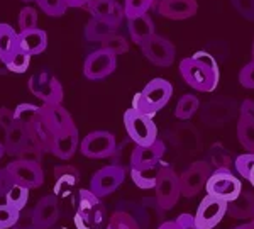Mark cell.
Here are the masks:
<instances>
[{
	"instance_id": "obj_1",
	"label": "cell",
	"mask_w": 254,
	"mask_h": 229,
	"mask_svg": "<svg viewBox=\"0 0 254 229\" xmlns=\"http://www.w3.org/2000/svg\"><path fill=\"white\" fill-rule=\"evenodd\" d=\"M180 73L183 80L198 92H214L219 85V65L207 51H198L191 58L180 61Z\"/></svg>"
},
{
	"instance_id": "obj_2",
	"label": "cell",
	"mask_w": 254,
	"mask_h": 229,
	"mask_svg": "<svg viewBox=\"0 0 254 229\" xmlns=\"http://www.w3.org/2000/svg\"><path fill=\"white\" fill-rule=\"evenodd\" d=\"M173 95V85L168 80L154 78L146 85L132 99V109L139 110L141 114L153 117L158 110H161L170 102Z\"/></svg>"
},
{
	"instance_id": "obj_3",
	"label": "cell",
	"mask_w": 254,
	"mask_h": 229,
	"mask_svg": "<svg viewBox=\"0 0 254 229\" xmlns=\"http://www.w3.org/2000/svg\"><path fill=\"white\" fill-rule=\"evenodd\" d=\"M105 218H107V212L102 199L88 189H81L78 192L75 214L76 229H102L105 224Z\"/></svg>"
},
{
	"instance_id": "obj_4",
	"label": "cell",
	"mask_w": 254,
	"mask_h": 229,
	"mask_svg": "<svg viewBox=\"0 0 254 229\" xmlns=\"http://www.w3.org/2000/svg\"><path fill=\"white\" fill-rule=\"evenodd\" d=\"M124 126L127 134H129V140L136 146L153 145L158 140V128L153 122V117L141 114L132 107L126 110Z\"/></svg>"
},
{
	"instance_id": "obj_5",
	"label": "cell",
	"mask_w": 254,
	"mask_h": 229,
	"mask_svg": "<svg viewBox=\"0 0 254 229\" xmlns=\"http://www.w3.org/2000/svg\"><path fill=\"white\" fill-rule=\"evenodd\" d=\"M156 202L163 211H170L176 206V202L182 197V189H180V175L171 168V166H161L158 171L156 178Z\"/></svg>"
},
{
	"instance_id": "obj_6",
	"label": "cell",
	"mask_w": 254,
	"mask_h": 229,
	"mask_svg": "<svg viewBox=\"0 0 254 229\" xmlns=\"http://www.w3.org/2000/svg\"><path fill=\"white\" fill-rule=\"evenodd\" d=\"M7 173L10 175V178L14 180V183L24 185L27 189H38L44 183V171L43 165L34 159H24L17 158L14 161H10L5 166Z\"/></svg>"
},
{
	"instance_id": "obj_7",
	"label": "cell",
	"mask_w": 254,
	"mask_h": 229,
	"mask_svg": "<svg viewBox=\"0 0 254 229\" xmlns=\"http://www.w3.org/2000/svg\"><path fill=\"white\" fill-rule=\"evenodd\" d=\"M205 190L207 195H214L231 202L243 192V182L231 170H214L205 183Z\"/></svg>"
},
{
	"instance_id": "obj_8",
	"label": "cell",
	"mask_w": 254,
	"mask_h": 229,
	"mask_svg": "<svg viewBox=\"0 0 254 229\" xmlns=\"http://www.w3.org/2000/svg\"><path fill=\"white\" fill-rule=\"evenodd\" d=\"M117 211L129 212L134 219H136L139 229H158L159 219H161V212H165L158 206L156 199L149 200L144 199L142 202H122L117 206Z\"/></svg>"
},
{
	"instance_id": "obj_9",
	"label": "cell",
	"mask_w": 254,
	"mask_h": 229,
	"mask_svg": "<svg viewBox=\"0 0 254 229\" xmlns=\"http://www.w3.org/2000/svg\"><path fill=\"white\" fill-rule=\"evenodd\" d=\"M117 148L116 136L109 131H93L87 134L80 143V151L83 156L92 159L110 158Z\"/></svg>"
},
{
	"instance_id": "obj_10",
	"label": "cell",
	"mask_w": 254,
	"mask_h": 229,
	"mask_svg": "<svg viewBox=\"0 0 254 229\" xmlns=\"http://www.w3.org/2000/svg\"><path fill=\"white\" fill-rule=\"evenodd\" d=\"M127 175V168L117 165H109L104 166L97 171L90 180V192L97 195V197H107L112 192H116L119 187L124 183Z\"/></svg>"
},
{
	"instance_id": "obj_11",
	"label": "cell",
	"mask_w": 254,
	"mask_h": 229,
	"mask_svg": "<svg viewBox=\"0 0 254 229\" xmlns=\"http://www.w3.org/2000/svg\"><path fill=\"white\" fill-rule=\"evenodd\" d=\"M29 90L32 95L38 97L39 100L53 102V104H61L63 102V87L60 80L49 72H38L29 78Z\"/></svg>"
},
{
	"instance_id": "obj_12",
	"label": "cell",
	"mask_w": 254,
	"mask_h": 229,
	"mask_svg": "<svg viewBox=\"0 0 254 229\" xmlns=\"http://www.w3.org/2000/svg\"><path fill=\"white\" fill-rule=\"evenodd\" d=\"M227 200L207 195L200 202L196 214L193 216L195 224L198 229H215L217 224L222 221V218L227 214Z\"/></svg>"
},
{
	"instance_id": "obj_13",
	"label": "cell",
	"mask_w": 254,
	"mask_h": 229,
	"mask_svg": "<svg viewBox=\"0 0 254 229\" xmlns=\"http://www.w3.org/2000/svg\"><path fill=\"white\" fill-rule=\"evenodd\" d=\"M212 173V168L207 161H195L180 175V189L183 197H195L200 190L205 187L208 177Z\"/></svg>"
},
{
	"instance_id": "obj_14",
	"label": "cell",
	"mask_w": 254,
	"mask_h": 229,
	"mask_svg": "<svg viewBox=\"0 0 254 229\" xmlns=\"http://www.w3.org/2000/svg\"><path fill=\"white\" fill-rule=\"evenodd\" d=\"M236 112H237V104L234 99L219 97V99H214L203 105L200 119L208 128H215V126H222L225 122L231 121L236 116Z\"/></svg>"
},
{
	"instance_id": "obj_15",
	"label": "cell",
	"mask_w": 254,
	"mask_h": 229,
	"mask_svg": "<svg viewBox=\"0 0 254 229\" xmlns=\"http://www.w3.org/2000/svg\"><path fill=\"white\" fill-rule=\"evenodd\" d=\"M60 219V202L55 194L44 195L31 212V229H51Z\"/></svg>"
},
{
	"instance_id": "obj_16",
	"label": "cell",
	"mask_w": 254,
	"mask_h": 229,
	"mask_svg": "<svg viewBox=\"0 0 254 229\" xmlns=\"http://www.w3.org/2000/svg\"><path fill=\"white\" fill-rule=\"evenodd\" d=\"M116 55L100 48V50L90 53L87 56L83 65V73L88 80H104L116 72Z\"/></svg>"
},
{
	"instance_id": "obj_17",
	"label": "cell",
	"mask_w": 254,
	"mask_h": 229,
	"mask_svg": "<svg viewBox=\"0 0 254 229\" xmlns=\"http://www.w3.org/2000/svg\"><path fill=\"white\" fill-rule=\"evenodd\" d=\"M141 50L146 58L156 67H171L175 61L176 50L173 43L170 39L163 38V36L154 34L144 44H141Z\"/></svg>"
},
{
	"instance_id": "obj_18",
	"label": "cell",
	"mask_w": 254,
	"mask_h": 229,
	"mask_svg": "<svg viewBox=\"0 0 254 229\" xmlns=\"http://www.w3.org/2000/svg\"><path fill=\"white\" fill-rule=\"evenodd\" d=\"M165 151L166 146L161 140H156L153 145L147 146H134L132 154H130V168H154V166L159 165L163 156H165Z\"/></svg>"
},
{
	"instance_id": "obj_19",
	"label": "cell",
	"mask_w": 254,
	"mask_h": 229,
	"mask_svg": "<svg viewBox=\"0 0 254 229\" xmlns=\"http://www.w3.org/2000/svg\"><path fill=\"white\" fill-rule=\"evenodd\" d=\"M53 177H55V195L58 199L71 197L80 183V171L73 165L55 166Z\"/></svg>"
},
{
	"instance_id": "obj_20",
	"label": "cell",
	"mask_w": 254,
	"mask_h": 229,
	"mask_svg": "<svg viewBox=\"0 0 254 229\" xmlns=\"http://www.w3.org/2000/svg\"><path fill=\"white\" fill-rule=\"evenodd\" d=\"M78 129H76L75 122H69L66 128H63L55 136V143H53L51 153L61 159H69L78 150Z\"/></svg>"
},
{
	"instance_id": "obj_21",
	"label": "cell",
	"mask_w": 254,
	"mask_h": 229,
	"mask_svg": "<svg viewBox=\"0 0 254 229\" xmlns=\"http://www.w3.org/2000/svg\"><path fill=\"white\" fill-rule=\"evenodd\" d=\"M196 0H159L156 10L159 15L171 20H183L196 14Z\"/></svg>"
},
{
	"instance_id": "obj_22",
	"label": "cell",
	"mask_w": 254,
	"mask_h": 229,
	"mask_svg": "<svg viewBox=\"0 0 254 229\" xmlns=\"http://www.w3.org/2000/svg\"><path fill=\"white\" fill-rule=\"evenodd\" d=\"M87 10L95 19H107L114 26H121L122 19H126L124 5L116 0H92L87 5Z\"/></svg>"
},
{
	"instance_id": "obj_23",
	"label": "cell",
	"mask_w": 254,
	"mask_h": 229,
	"mask_svg": "<svg viewBox=\"0 0 254 229\" xmlns=\"http://www.w3.org/2000/svg\"><path fill=\"white\" fill-rule=\"evenodd\" d=\"M39 114L44 119V122L49 126V129L55 133V136L73 121L71 116H69V112L63 107V105L53 104V102H44L43 105H39Z\"/></svg>"
},
{
	"instance_id": "obj_24",
	"label": "cell",
	"mask_w": 254,
	"mask_h": 229,
	"mask_svg": "<svg viewBox=\"0 0 254 229\" xmlns=\"http://www.w3.org/2000/svg\"><path fill=\"white\" fill-rule=\"evenodd\" d=\"M173 146L182 153H196L200 150V134L191 124H180L171 133Z\"/></svg>"
},
{
	"instance_id": "obj_25",
	"label": "cell",
	"mask_w": 254,
	"mask_h": 229,
	"mask_svg": "<svg viewBox=\"0 0 254 229\" xmlns=\"http://www.w3.org/2000/svg\"><path fill=\"white\" fill-rule=\"evenodd\" d=\"M48 46V36L46 31L39 29H29V31H20L17 32V48L24 51L26 55L34 56L41 55Z\"/></svg>"
},
{
	"instance_id": "obj_26",
	"label": "cell",
	"mask_w": 254,
	"mask_h": 229,
	"mask_svg": "<svg viewBox=\"0 0 254 229\" xmlns=\"http://www.w3.org/2000/svg\"><path fill=\"white\" fill-rule=\"evenodd\" d=\"M27 140H29V126L15 121L5 131V141H3L5 153L10 154V156H19L20 151L26 146Z\"/></svg>"
},
{
	"instance_id": "obj_27",
	"label": "cell",
	"mask_w": 254,
	"mask_h": 229,
	"mask_svg": "<svg viewBox=\"0 0 254 229\" xmlns=\"http://www.w3.org/2000/svg\"><path fill=\"white\" fill-rule=\"evenodd\" d=\"M29 133L32 136V140L36 141V145L43 150V153H51L53 150V143H55V133L49 129V126L44 122V119L41 117V114L36 116V119L29 124Z\"/></svg>"
},
{
	"instance_id": "obj_28",
	"label": "cell",
	"mask_w": 254,
	"mask_h": 229,
	"mask_svg": "<svg viewBox=\"0 0 254 229\" xmlns=\"http://www.w3.org/2000/svg\"><path fill=\"white\" fill-rule=\"evenodd\" d=\"M227 214L234 219H251L254 218V194L241 192L239 197L227 204Z\"/></svg>"
},
{
	"instance_id": "obj_29",
	"label": "cell",
	"mask_w": 254,
	"mask_h": 229,
	"mask_svg": "<svg viewBox=\"0 0 254 229\" xmlns=\"http://www.w3.org/2000/svg\"><path fill=\"white\" fill-rule=\"evenodd\" d=\"M129 20V32H130V39L136 44H144L147 39H151L154 36V24L153 19L147 14L141 15V17H134V19H127Z\"/></svg>"
},
{
	"instance_id": "obj_30",
	"label": "cell",
	"mask_w": 254,
	"mask_h": 229,
	"mask_svg": "<svg viewBox=\"0 0 254 229\" xmlns=\"http://www.w3.org/2000/svg\"><path fill=\"white\" fill-rule=\"evenodd\" d=\"M119 26H114L112 22H109L107 19H95L93 17L85 27V38L88 41H98L102 43L105 38H109L110 34H116Z\"/></svg>"
},
{
	"instance_id": "obj_31",
	"label": "cell",
	"mask_w": 254,
	"mask_h": 229,
	"mask_svg": "<svg viewBox=\"0 0 254 229\" xmlns=\"http://www.w3.org/2000/svg\"><path fill=\"white\" fill-rule=\"evenodd\" d=\"M208 165L212 171L214 170H231L234 165V159L229 150H225L220 143H215L210 150H208Z\"/></svg>"
},
{
	"instance_id": "obj_32",
	"label": "cell",
	"mask_w": 254,
	"mask_h": 229,
	"mask_svg": "<svg viewBox=\"0 0 254 229\" xmlns=\"http://www.w3.org/2000/svg\"><path fill=\"white\" fill-rule=\"evenodd\" d=\"M17 50V32L9 24H0V58L7 60Z\"/></svg>"
},
{
	"instance_id": "obj_33",
	"label": "cell",
	"mask_w": 254,
	"mask_h": 229,
	"mask_svg": "<svg viewBox=\"0 0 254 229\" xmlns=\"http://www.w3.org/2000/svg\"><path fill=\"white\" fill-rule=\"evenodd\" d=\"M161 166H154V168H144V170H134V168H129L130 171V178L132 182L136 183V187L142 190H147V189H154L156 185V178H158V171Z\"/></svg>"
},
{
	"instance_id": "obj_34",
	"label": "cell",
	"mask_w": 254,
	"mask_h": 229,
	"mask_svg": "<svg viewBox=\"0 0 254 229\" xmlns=\"http://www.w3.org/2000/svg\"><path fill=\"white\" fill-rule=\"evenodd\" d=\"M3 197H5L7 206L22 211L27 206V200H29V189L24 185H19V183H12V187L7 190V194Z\"/></svg>"
},
{
	"instance_id": "obj_35",
	"label": "cell",
	"mask_w": 254,
	"mask_h": 229,
	"mask_svg": "<svg viewBox=\"0 0 254 229\" xmlns=\"http://www.w3.org/2000/svg\"><path fill=\"white\" fill-rule=\"evenodd\" d=\"M237 138L248 153H254V122L239 117L237 121Z\"/></svg>"
},
{
	"instance_id": "obj_36",
	"label": "cell",
	"mask_w": 254,
	"mask_h": 229,
	"mask_svg": "<svg viewBox=\"0 0 254 229\" xmlns=\"http://www.w3.org/2000/svg\"><path fill=\"white\" fill-rule=\"evenodd\" d=\"M156 3H158V0H126L124 2L126 19L141 17V15L147 14Z\"/></svg>"
},
{
	"instance_id": "obj_37",
	"label": "cell",
	"mask_w": 254,
	"mask_h": 229,
	"mask_svg": "<svg viewBox=\"0 0 254 229\" xmlns=\"http://www.w3.org/2000/svg\"><path fill=\"white\" fill-rule=\"evenodd\" d=\"M200 109V100L196 99L195 95H190V93H187V95H183L182 99L178 100V104H176V109H175V116L178 117V119H190L191 116H195V112Z\"/></svg>"
},
{
	"instance_id": "obj_38",
	"label": "cell",
	"mask_w": 254,
	"mask_h": 229,
	"mask_svg": "<svg viewBox=\"0 0 254 229\" xmlns=\"http://www.w3.org/2000/svg\"><path fill=\"white\" fill-rule=\"evenodd\" d=\"M107 229H139V226L129 212L116 211L110 214Z\"/></svg>"
},
{
	"instance_id": "obj_39",
	"label": "cell",
	"mask_w": 254,
	"mask_h": 229,
	"mask_svg": "<svg viewBox=\"0 0 254 229\" xmlns=\"http://www.w3.org/2000/svg\"><path fill=\"white\" fill-rule=\"evenodd\" d=\"M102 50L112 53V55H122V53H127L129 51V41H127L124 36L121 34H110L109 38H105L102 41Z\"/></svg>"
},
{
	"instance_id": "obj_40",
	"label": "cell",
	"mask_w": 254,
	"mask_h": 229,
	"mask_svg": "<svg viewBox=\"0 0 254 229\" xmlns=\"http://www.w3.org/2000/svg\"><path fill=\"white\" fill-rule=\"evenodd\" d=\"M7 70L9 72H14V73H26L27 68L31 65V56L26 55L24 51H20L19 48L14 51V55L7 60Z\"/></svg>"
},
{
	"instance_id": "obj_41",
	"label": "cell",
	"mask_w": 254,
	"mask_h": 229,
	"mask_svg": "<svg viewBox=\"0 0 254 229\" xmlns=\"http://www.w3.org/2000/svg\"><path fill=\"white\" fill-rule=\"evenodd\" d=\"M20 219V211L12 206H0V229H12Z\"/></svg>"
},
{
	"instance_id": "obj_42",
	"label": "cell",
	"mask_w": 254,
	"mask_h": 229,
	"mask_svg": "<svg viewBox=\"0 0 254 229\" xmlns=\"http://www.w3.org/2000/svg\"><path fill=\"white\" fill-rule=\"evenodd\" d=\"M39 114V105L34 104H19L14 110L15 121L22 122V124L29 126L32 121L36 119V116Z\"/></svg>"
},
{
	"instance_id": "obj_43",
	"label": "cell",
	"mask_w": 254,
	"mask_h": 229,
	"mask_svg": "<svg viewBox=\"0 0 254 229\" xmlns=\"http://www.w3.org/2000/svg\"><path fill=\"white\" fill-rule=\"evenodd\" d=\"M36 2L41 7V10L51 17H60L68 9L66 0H36Z\"/></svg>"
},
{
	"instance_id": "obj_44",
	"label": "cell",
	"mask_w": 254,
	"mask_h": 229,
	"mask_svg": "<svg viewBox=\"0 0 254 229\" xmlns=\"http://www.w3.org/2000/svg\"><path fill=\"white\" fill-rule=\"evenodd\" d=\"M38 27V10L32 7H24L19 14V29L29 31Z\"/></svg>"
},
{
	"instance_id": "obj_45",
	"label": "cell",
	"mask_w": 254,
	"mask_h": 229,
	"mask_svg": "<svg viewBox=\"0 0 254 229\" xmlns=\"http://www.w3.org/2000/svg\"><path fill=\"white\" fill-rule=\"evenodd\" d=\"M254 163V153H246V154H239L234 161V166L237 170V173L241 175L244 180H248L249 177V170H251Z\"/></svg>"
},
{
	"instance_id": "obj_46",
	"label": "cell",
	"mask_w": 254,
	"mask_h": 229,
	"mask_svg": "<svg viewBox=\"0 0 254 229\" xmlns=\"http://www.w3.org/2000/svg\"><path fill=\"white\" fill-rule=\"evenodd\" d=\"M234 9L248 20H254V0H231Z\"/></svg>"
},
{
	"instance_id": "obj_47",
	"label": "cell",
	"mask_w": 254,
	"mask_h": 229,
	"mask_svg": "<svg viewBox=\"0 0 254 229\" xmlns=\"http://www.w3.org/2000/svg\"><path fill=\"white\" fill-rule=\"evenodd\" d=\"M239 81L244 88L254 90V61L248 63L239 73Z\"/></svg>"
},
{
	"instance_id": "obj_48",
	"label": "cell",
	"mask_w": 254,
	"mask_h": 229,
	"mask_svg": "<svg viewBox=\"0 0 254 229\" xmlns=\"http://www.w3.org/2000/svg\"><path fill=\"white\" fill-rule=\"evenodd\" d=\"M15 122V116H14V110L7 109V107H2L0 109V126L3 129H9L12 124Z\"/></svg>"
},
{
	"instance_id": "obj_49",
	"label": "cell",
	"mask_w": 254,
	"mask_h": 229,
	"mask_svg": "<svg viewBox=\"0 0 254 229\" xmlns=\"http://www.w3.org/2000/svg\"><path fill=\"white\" fill-rule=\"evenodd\" d=\"M12 183H14V180L10 178V175L7 173V170H0V197H3V195L7 194V190L12 187Z\"/></svg>"
},
{
	"instance_id": "obj_50",
	"label": "cell",
	"mask_w": 254,
	"mask_h": 229,
	"mask_svg": "<svg viewBox=\"0 0 254 229\" xmlns=\"http://www.w3.org/2000/svg\"><path fill=\"white\" fill-rule=\"evenodd\" d=\"M243 119L254 122V100H244L241 105V116Z\"/></svg>"
},
{
	"instance_id": "obj_51",
	"label": "cell",
	"mask_w": 254,
	"mask_h": 229,
	"mask_svg": "<svg viewBox=\"0 0 254 229\" xmlns=\"http://www.w3.org/2000/svg\"><path fill=\"white\" fill-rule=\"evenodd\" d=\"M176 221H178V224H180V229H198L195 224L193 216H190V214H182Z\"/></svg>"
},
{
	"instance_id": "obj_52",
	"label": "cell",
	"mask_w": 254,
	"mask_h": 229,
	"mask_svg": "<svg viewBox=\"0 0 254 229\" xmlns=\"http://www.w3.org/2000/svg\"><path fill=\"white\" fill-rule=\"evenodd\" d=\"M92 0H66V5L73 9H87V5Z\"/></svg>"
},
{
	"instance_id": "obj_53",
	"label": "cell",
	"mask_w": 254,
	"mask_h": 229,
	"mask_svg": "<svg viewBox=\"0 0 254 229\" xmlns=\"http://www.w3.org/2000/svg\"><path fill=\"white\" fill-rule=\"evenodd\" d=\"M158 229H180V224L178 221H166V223L159 224Z\"/></svg>"
},
{
	"instance_id": "obj_54",
	"label": "cell",
	"mask_w": 254,
	"mask_h": 229,
	"mask_svg": "<svg viewBox=\"0 0 254 229\" xmlns=\"http://www.w3.org/2000/svg\"><path fill=\"white\" fill-rule=\"evenodd\" d=\"M7 72H9V70H7V65H5V61H3L2 58H0V75H5Z\"/></svg>"
},
{
	"instance_id": "obj_55",
	"label": "cell",
	"mask_w": 254,
	"mask_h": 229,
	"mask_svg": "<svg viewBox=\"0 0 254 229\" xmlns=\"http://www.w3.org/2000/svg\"><path fill=\"white\" fill-rule=\"evenodd\" d=\"M234 229H254V221H251V223H248V224H241V226H237Z\"/></svg>"
},
{
	"instance_id": "obj_56",
	"label": "cell",
	"mask_w": 254,
	"mask_h": 229,
	"mask_svg": "<svg viewBox=\"0 0 254 229\" xmlns=\"http://www.w3.org/2000/svg\"><path fill=\"white\" fill-rule=\"evenodd\" d=\"M248 180H249V183L254 187V163H253V166H251V170H249V177H248Z\"/></svg>"
},
{
	"instance_id": "obj_57",
	"label": "cell",
	"mask_w": 254,
	"mask_h": 229,
	"mask_svg": "<svg viewBox=\"0 0 254 229\" xmlns=\"http://www.w3.org/2000/svg\"><path fill=\"white\" fill-rule=\"evenodd\" d=\"M251 55H253V61H254V41H253V51H251Z\"/></svg>"
},
{
	"instance_id": "obj_58",
	"label": "cell",
	"mask_w": 254,
	"mask_h": 229,
	"mask_svg": "<svg viewBox=\"0 0 254 229\" xmlns=\"http://www.w3.org/2000/svg\"><path fill=\"white\" fill-rule=\"evenodd\" d=\"M22 2H36V0H22Z\"/></svg>"
}]
</instances>
